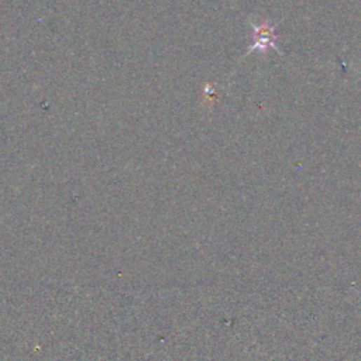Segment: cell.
<instances>
[{"mask_svg":"<svg viewBox=\"0 0 361 361\" xmlns=\"http://www.w3.org/2000/svg\"><path fill=\"white\" fill-rule=\"evenodd\" d=\"M277 34L274 26L264 22L261 25H253V51H267L270 48H275L277 46Z\"/></svg>","mask_w":361,"mask_h":361,"instance_id":"cell-1","label":"cell"}]
</instances>
